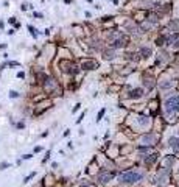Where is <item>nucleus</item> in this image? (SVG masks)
I'll return each mask as SVG.
<instances>
[{"instance_id":"nucleus-16","label":"nucleus","mask_w":179,"mask_h":187,"mask_svg":"<svg viewBox=\"0 0 179 187\" xmlns=\"http://www.w3.org/2000/svg\"><path fill=\"white\" fill-rule=\"evenodd\" d=\"M159 19H160V17H159V14H150L148 17H146V20H148L150 24H157V22H159Z\"/></svg>"},{"instance_id":"nucleus-24","label":"nucleus","mask_w":179,"mask_h":187,"mask_svg":"<svg viewBox=\"0 0 179 187\" xmlns=\"http://www.w3.org/2000/svg\"><path fill=\"white\" fill-rule=\"evenodd\" d=\"M139 118H140L139 122H140L142 125H146V123H148V118H146V117H139Z\"/></svg>"},{"instance_id":"nucleus-7","label":"nucleus","mask_w":179,"mask_h":187,"mask_svg":"<svg viewBox=\"0 0 179 187\" xmlns=\"http://www.w3.org/2000/svg\"><path fill=\"white\" fill-rule=\"evenodd\" d=\"M98 64L95 61H83V64H81V69L83 70H93V69H97Z\"/></svg>"},{"instance_id":"nucleus-15","label":"nucleus","mask_w":179,"mask_h":187,"mask_svg":"<svg viewBox=\"0 0 179 187\" xmlns=\"http://www.w3.org/2000/svg\"><path fill=\"white\" fill-rule=\"evenodd\" d=\"M123 33H120V31H111L109 34H107V41H111V42H114L115 39H118L120 36H122Z\"/></svg>"},{"instance_id":"nucleus-26","label":"nucleus","mask_w":179,"mask_h":187,"mask_svg":"<svg viewBox=\"0 0 179 187\" xmlns=\"http://www.w3.org/2000/svg\"><path fill=\"white\" fill-rule=\"evenodd\" d=\"M10 95H11L13 98H14V97H17V95H19V94H17V92H14V90H11V92H10Z\"/></svg>"},{"instance_id":"nucleus-14","label":"nucleus","mask_w":179,"mask_h":187,"mask_svg":"<svg viewBox=\"0 0 179 187\" xmlns=\"http://www.w3.org/2000/svg\"><path fill=\"white\" fill-rule=\"evenodd\" d=\"M114 178V173H107V172H104V173H101L100 175V181L101 182H107V181H111Z\"/></svg>"},{"instance_id":"nucleus-10","label":"nucleus","mask_w":179,"mask_h":187,"mask_svg":"<svg viewBox=\"0 0 179 187\" xmlns=\"http://www.w3.org/2000/svg\"><path fill=\"white\" fill-rule=\"evenodd\" d=\"M103 58L106 59V61H109V59H114L115 58V48H107L103 52Z\"/></svg>"},{"instance_id":"nucleus-21","label":"nucleus","mask_w":179,"mask_h":187,"mask_svg":"<svg viewBox=\"0 0 179 187\" xmlns=\"http://www.w3.org/2000/svg\"><path fill=\"white\" fill-rule=\"evenodd\" d=\"M142 5H146L145 8H153V6H156V3L153 2V0H143Z\"/></svg>"},{"instance_id":"nucleus-11","label":"nucleus","mask_w":179,"mask_h":187,"mask_svg":"<svg viewBox=\"0 0 179 187\" xmlns=\"http://www.w3.org/2000/svg\"><path fill=\"white\" fill-rule=\"evenodd\" d=\"M168 145L171 147L176 153H179V139L178 137H170L168 139Z\"/></svg>"},{"instance_id":"nucleus-19","label":"nucleus","mask_w":179,"mask_h":187,"mask_svg":"<svg viewBox=\"0 0 179 187\" xmlns=\"http://www.w3.org/2000/svg\"><path fill=\"white\" fill-rule=\"evenodd\" d=\"M171 86H173V81H168V80H165V81H162V83H159V88H162V89L171 88Z\"/></svg>"},{"instance_id":"nucleus-27","label":"nucleus","mask_w":179,"mask_h":187,"mask_svg":"<svg viewBox=\"0 0 179 187\" xmlns=\"http://www.w3.org/2000/svg\"><path fill=\"white\" fill-rule=\"evenodd\" d=\"M103 114H104V109H101V111H100V114H98V118H101Z\"/></svg>"},{"instance_id":"nucleus-28","label":"nucleus","mask_w":179,"mask_h":187,"mask_svg":"<svg viewBox=\"0 0 179 187\" xmlns=\"http://www.w3.org/2000/svg\"><path fill=\"white\" fill-rule=\"evenodd\" d=\"M173 45H174V47H176V48H179V39H178V41H176V42H174Z\"/></svg>"},{"instance_id":"nucleus-8","label":"nucleus","mask_w":179,"mask_h":187,"mask_svg":"<svg viewBox=\"0 0 179 187\" xmlns=\"http://www.w3.org/2000/svg\"><path fill=\"white\" fill-rule=\"evenodd\" d=\"M125 28L128 31H131V33H140V27L137 24H134V22H126V24H125Z\"/></svg>"},{"instance_id":"nucleus-22","label":"nucleus","mask_w":179,"mask_h":187,"mask_svg":"<svg viewBox=\"0 0 179 187\" xmlns=\"http://www.w3.org/2000/svg\"><path fill=\"white\" fill-rule=\"evenodd\" d=\"M126 56H128V59H134V61H139V58H136V56H137L136 53H128Z\"/></svg>"},{"instance_id":"nucleus-5","label":"nucleus","mask_w":179,"mask_h":187,"mask_svg":"<svg viewBox=\"0 0 179 187\" xmlns=\"http://www.w3.org/2000/svg\"><path fill=\"white\" fill-rule=\"evenodd\" d=\"M112 45H114V48H123V47H126V45H128V38L125 34H122L118 39L114 41Z\"/></svg>"},{"instance_id":"nucleus-25","label":"nucleus","mask_w":179,"mask_h":187,"mask_svg":"<svg viewBox=\"0 0 179 187\" xmlns=\"http://www.w3.org/2000/svg\"><path fill=\"white\" fill-rule=\"evenodd\" d=\"M28 30L31 31V34H33L34 38H36V36H38V33H36V28H33V27H28Z\"/></svg>"},{"instance_id":"nucleus-12","label":"nucleus","mask_w":179,"mask_h":187,"mask_svg":"<svg viewBox=\"0 0 179 187\" xmlns=\"http://www.w3.org/2000/svg\"><path fill=\"white\" fill-rule=\"evenodd\" d=\"M143 84H145V86H146V88H148V89L154 88V78H153V76H150V75L143 76Z\"/></svg>"},{"instance_id":"nucleus-18","label":"nucleus","mask_w":179,"mask_h":187,"mask_svg":"<svg viewBox=\"0 0 179 187\" xmlns=\"http://www.w3.org/2000/svg\"><path fill=\"white\" fill-rule=\"evenodd\" d=\"M168 28L178 31V30H179V20H170V22H168Z\"/></svg>"},{"instance_id":"nucleus-4","label":"nucleus","mask_w":179,"mask_h":187,"mask_svg":"<svg viewBox=\"0 0 179 187\" xmlns=\"http://www.w3.org/2000/svg\"><path fill=\"white\" fill-rule=\"evenodd\" d=\"M61 69L65 72V74H70V75H75L78 74V67L73 64V62H69V61H62L61 62Z\"/></svg>"},{"instance_id":"nucleus-9","label":"nucleus","mask_w":179,"mask_h":187,"mask_svg":"<svg viewBox=\"0 0 179 187\" xmlns=\"http://www.w3.org/2000/svg\"><path fill=\"white\" fill-rule=\"evenodd\" d=\"M167 175H168V172H167V170L160 172L159 175L154 178V182H156V184H164V182H165V179H167Z\"/></svg>"},{"instance_id":"nucleus-17","label":"nucleus","mask_w":179,"mask_h":187,"mask_svg":"<svg viewBox=\"0 0 179 187\" xmlns=\"http://www.w3.org/2000/svg\"><path fill=\"white\" fill-rule=\"evenodd\" d=\"M140 55H142V58H148L151 55V48L150 47H142L140 48Z\"/></svg>"},{"instance_id":"nucleus-13","label":"nucleus","mask_w":179,"mask_h":187,"mask_svg":"<svg viewBox=\"0 0 179 187\" xmlns=\"http://www.w3.org/2000/svg\"><path fill=\"white\" fill-rule=\"evenodd\" d=\"M142 95H143V90L142 89H132V90H129L128 97L129 98H140Z\"/></svg>"},{"instance_id":"nucleus-3","label":"nucleus","mask_w":179,"mask_h":187,"mask_svg":"<svg viewBox=\"0 0 179 187\" xmlns=\"http://www.w3.org/2000/svg\"><path fill=\"white\" fill-rule=\"evenodd\" d=\"M44 88H45L47 92H58V94L61 92L59 88H58L56 80L52 78V76H45V78H44Z\"/></svg>"},{"instance_id":"nucleus-20","label":"nucleus","mask_w":179,"mask_h":187,"mask_svg":"<svg viewBox=\"0 0 179 187\" xmlns=\"http://www.w3.org/2000/svg\"><path fill=\"white\" fill-rule=\"evenodd\" d=\"M178 39H179V33H178V34H173V36H170V38H167L165 41H167V44L170 45V44H174V42H176Z\"/></svg>"},{"instance_id":"nucleus-2","label":"nucleus","mask_w":179,"mask_h":187,"mask_svg":"<svg viewBox=\"0 0 179 187\" xmlns=\"http://www.w3.org/2000/svg\"><path fill=\"white\" fill-rule=\"evenodd\" d=\"M142 178V173L140 172H126L120 176V181L125 182V184H131V182H136Z\"/></svg>"},{"instance_id":"nucleus-23","label":"nucleus","mask_w":179,"mask_h":187,"mask_svg":"<svg viewBox=\"0 0 179 187\" xmlns=\"http://www.w3.org/2000/svg\"><path fill=\"white\" fill-rule=\"evenodd\" d=\"M164 41H165V38H164V36H160V38H157V39H156V44H157V45H162V42H164Z\"/></svg>"},{"instance_id":"nucleus-6","label":"nucleus","mask_w":179,"mask_h":187,"mask_svg":"<svg viewBox=\"0 0 179 187\" xmlns=\"http://www.w3.org/2000/svg\"><path fill=\"white\" fill-rule=\"evenodd\" d=\"M154 139H156V136H154L153 133H146V134L142 137V144H145V145H153V144H154Z\"/></svg>"},{"instance_id":"nucleus-1","label":"nucleus","mask_w":179,"mask_h":187,"mask_svg":"<svg viewBox=\"0 0 179 187\" xmlns=\"http://www.w3.org/2000/svg\"><path fill=\"white\" fill-rule=\"evenodd\" d=\"M165 111L168 114L179 112V95H173V97L167 98V102H165Z\"/></svg>"}]
</instances>
